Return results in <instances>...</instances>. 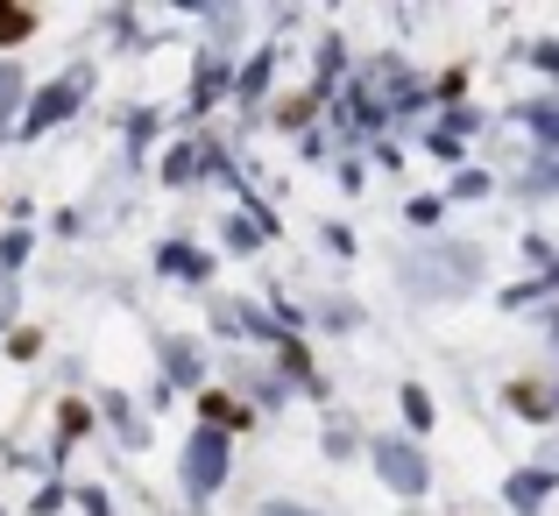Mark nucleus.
<instances>
[{"mask_svg":"<svg viewBox=\"0 0 559 516\" xmlns=\"http://www.w3.org/2000/svg\"><path fill=\"white\" fill-rule=\"evenodd\" d=\"M276 516H298V509H276Z\"/></svg>","mask_w":559,"mask_h":516,"instance_id":"1","label":"nucleus"}]
</instances>
